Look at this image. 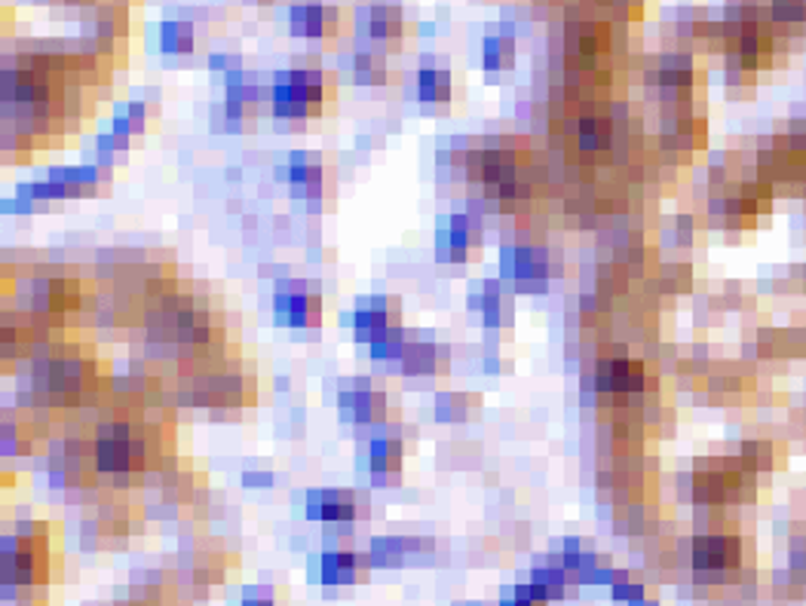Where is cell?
<instances>
[{
	"label": "cell",
	"mask_w": 806,
	"mask_h": 606,
	"mask_svg": "<svg viewBox=\"0 0 806 606\" xmlns=\"http://www.w3.org/2000/svg\"><path fill=\"white\" fill-rule=\"evenodd\" d=\"M225 318L209 297L187 291H157L145 303L142 331L147 349H166L182 356V365H194L221 353Z\"/></svg>",
	"instance_id": "1"
},
{
	"label": "cell",
	"mask_w": 806,
	"mask_h": 606,
	"mask_svg": "<svg viewBox=\"0 0 806 606\" xmlns=\"http://www.w3.org/2000/svg\"><path fill=\"white\" fill-rule=\"evenodd\" d=\"M95 358L90 356V349H80V346H59L50 349L46 356L38 358L34 365V393H38L46 405L55 408H74L83 405L80 398H86L95 389Z\"/></svg>",
	"instance_id": "2"
},
{
	"label": "cell",
	"mask_w": 806,
	"mask_h": 606,
	"mask_svg": "<svg viewBox=\"0 0 806 606\" xmlns=\"http://www.w3.org/2000/svg\"><path fill=\"white\" fill-rule=\"evenodd\" d=\"M197 370L190 377V398L194 405L206 408H237V405H251L255 398V374L239 362H227L221 353L203 362H194Z\"/></svg>",
	"instance_id": "3"
},
{
	"label": "cell",
	"mask_w": 806,
	"mask_h": 606,
	"mask_svg": "<svg viewBox=\"0 0 806 606\" xmlns=\"http://www.w3.org/2000/svg\"><path fill=\"white\" fill-rule=\"evenodd\" d=\"M291 28L294 34L304 38H334L338 31V10L334 7H322V3H304L291 10Z\"/></svg>",
	"instance_id": "4"
},
{
	"label": "cell",
	"mask_w": 806,
	"mask_h": 606,
	"mask_svg": "<svg viewBox=\"0 0 806 606\" xmlns=\"http://www.w3.org/2000/svg\"><path fill=\"white\" fill-rule=\"evenodd\" d=\"M369 34L378 40H396L402 34V13L393 7H371Z\"/></svg>",
	"instance_id": "5"
},
{
	"label": "cell",
	"mask_w": 806,
	"mask_h": 606,
	"mask_svg": "<svg viewBox=\"0 0 806 606\" xmlns=\"http://www.w3.org/2000/svg\"><path fill=\"white\" fill-rule=\"evenodd\" d=\"M163 31H166L163 40H166L169 50H178V46H187V43H190V28L187 25H166Z\"/></svg>",
	"instance_id": "6"
}]
</instances>
